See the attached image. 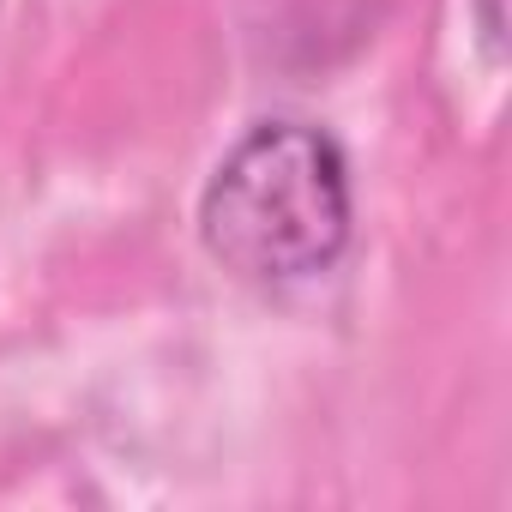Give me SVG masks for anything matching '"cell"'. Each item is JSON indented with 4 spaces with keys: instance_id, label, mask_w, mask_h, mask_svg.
I'll return each mask as SVG.
<instances>
[{
    "instance_id": "obj_2",
    "label": "cell",
    "mask_w": 512,
    "mask_h": 512,
    "mask_svg": "<svg viewBox=\"0 0 512 512\" xmlns=\"http://www.w3.org/2000/svg\"><path fill=\"white\" fill-rule=\"evenodd\" d=\"M470 13H476L488 61H506V0H470Z\"/></svg>"
},
{
    "instance_id": "obj_1",
    "label": "cell",
    "mask_w": 512,
    "mask_h": 512,
    "mask_svg": "<svg viewBox=\"0 0 512 512\" xmlns=\"http://www.w3.org/2000/svg\"><path fill=\"white\" fill-rule=\"evenodd\" d=\"M356 223L350 163L314 121H260L199 193L205 253L247 284H302L344 260Z\"/></svg>"
}]
</instances>
